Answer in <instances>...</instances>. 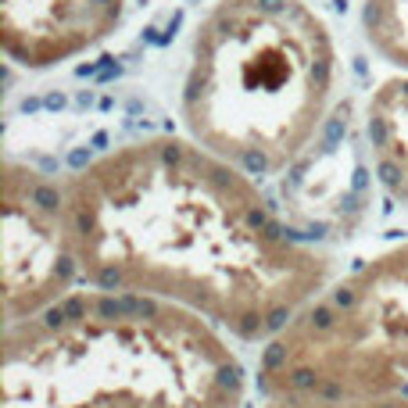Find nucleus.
<instances>
[{
  "label": "nucleus",
  "instance_id": "7ed1b4c3",
  "mask_svg": "<svg viewBox=\"0 0 408 408\" xmlns=\"http://www.w3.org/2000/svg\"><path fill=\"white\" fill-rule=\"evenodd\" d=\"M337 83L333 33L305 0H219L193 33L179 115L200 147L276 175L315 143Z\"/></svg>",
  "mask_w": 408,
  "mask_h": 408
},
{
  "label": "nucleus",
  "instance_id": "20e7f679",
  "mask_svg": "<svg viewBox=\"0 0 408 408\" xmlns=\"http://www.w3.org/2000/svg\"><path fill=\"white\" fill-rule=\"evenodd\" d=\"M265 401L408 394V244L330 280L262 351Z\"/></svg>",
  "mask_w": 408,
  "mask_h": 408
},
{
  "label": "nucleus",
  "instance_id": "f03ea898",
  "mask_svg": "<svg viewBox=\"0 0 408 408\" xmlns=\"http://www.w3.org/2000/svg\"><path fill=\"white\" fill-rule=\"evenodd\" d=\"M0 408H244L230 337L179 305L83 287L4 326Z\"/></svg>",
  "mask_w": 408,
  "mask_h": 408
},
{
  "label": "nucleus",
  "instance_id": "39448f33",
  "mask_svg": "<svg viewBox=\"0 0 408 408\" xmlns=\"http://www.w3.org/2000/svg\"><path fill=\"white\" fill-rule=\"evenodd\" d=\"M0 294H4V326L22 322L83 283L65 186L29 161H4V233H0Z\"/></svg>",
  "mask_w": 408,
  "mask_h": 408
},
{
  "label": "nucleus",
  "instance_id": "1a4fd4ad",
  "mask_svg": "<svg viewBox=\"0 0 408 408\" xmlns=\"http://www.w3.org/2000/svg\"><path fill=\"white\" fill-rule=\"evenodd\" d=\"M265 408H408V394H390V397H297V401H265Z\"/></svg>",
  "mask_w": 408,
  "mask_h": 408
},
{
  "label": "nucleus",
  "instance_id": "0eeeda50",
  "mask_svg": "<svg viewBox=\"0 0 408 408\" xmlns=\"http://www.w3.org/2000/svg\"><path fill=\"white\" fill-rule=\"evenodd\" d=\"M365 140L383 190L408 204V76L387 79L369 97Z\"/></svg>",
  "mask_w": 408,
  "mask_h": 408
},
{
  "label": "nucleus",
  "instance_id": "423d86ee",
  "mask_svg": "<svg viewBox=\"0 0 408 408\" xmlns=\"http://www.w3.org/2000/svg\"><path fill=\"white\" fill-rule=\"evenodd\" d=\"M126 0H0V44L11 65L47 72L104 44Z\"/></svg>",
  "mask_w": 408,
  "mask_h": 408
},
{
  "label": "nucleus",
  "instance_id": "6e6552de",
  "mask_svg": "<svg viewBox=\"0 0 408 408\" xmlns=\"http://www.w3.org/2000/svg\"><path fill=\"white\" fill-rule=\"evenodd\" d=\"M362 29L369 47L397 76H408V0H365Z\"/></svg>",
  "mask_w": 408,
  "mask_h": 408
},
{
  "label": "nucleus",
  "instance_id": "f257e3e1",
  "mask_svg": "<svg viewBox=\"0 0 408 408\" xmlns=\"http://www.w3.org/2000/svg\"><path fill=\"white\" fill-rule=\"evenodd\" d=\"M86 287L158 297L269 344L326 283L258 179L190 136L126 140L61 179Z\"/></svg>",
  "mask_w": 408,
  "mask_h": 408
}]
</instances>
